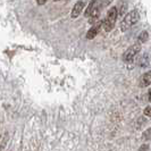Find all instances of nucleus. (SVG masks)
Here are the masks:
<instances>
[{"instance_id":"obj_7","label":"nucleus","mask_w":151,"mask_h":151,"mask_svg":"<svg viewBox=\"0 0 151 151\" xmlns=\"http://www.w3.org/2000/svg\"><path fill=\"white\" fill-rule=\"evenodd\" d=\"M151 85V70L144 73L143 75L140 77V86L141 88H147Z\"/></svg>"},{"instance_id":"obj_3","label":"nucleus","mask_w":151,"mask_h":151,"mask_svg":"<svg viewBox=\"0 0 151 151\" xmlns=\"http://www.w3.org/2000/svg\"><path fill=\"white\" fill-rule=\"evenodd\" d=\"M140 51H141V43H140V42L132 45L129 48H127L126 51L124 52V55H123V60L125 61V63L132 61L136 56L139 55Z\"/></svg>"},{"instance_id":"obj_9","label":"nucleus","mask_w":151,"mask_h":151,"mask_svg":"<svg viewBox=\"0 0 151 151\" xmlns=\"http://www.w3.org/2000/svg\"><path fill=\"white\" fill-rule=\"evenodd\" d=\"M148 64H149V56L145 53V55H143V56L139 59V65H140L141 67H147Z\"/></svg>"},{"instance_id":"obj_16","label":"nucleus","mask_w":151,"mask_h":151,"mask_svg":"<svg viewBox=\"0 0 151 151\" xmlns=\"http://www.w3.org/2000/svg\"><path fill=\"white\" fill-rule=\"evenodd\" d=\"M53 1H58V0H53Z\"/></svg>"},{"instance_id":"obj_4","label":"nucleus","mask_w":151,"mask_h":151,"mask_svg":"<svg viewBox=\"0 0 151 151\" xmlns=\"http://www.w3.org/2000/svg\"><path fill=\"white\" fill-rule=\"evenodd\" d=\"M85 2H86V0H78L74 5V7L72 9V13H70L72 18H76L81 15V13L83 12L84 7H85Z\"/></svg>"},{"instance_id":"obj_2","label":"nucleus","mask_w":151,"mask_h":151,"mask_svg":"<svg viewBox=\"0 0 151 151\" xmlns=\"http://www.w3.org/2000/svg\"><path fill=\"white\" fill-rule=\"evenodd\" d=\"M118 17V9L117 7H111L107 13L106 18L102 21V27L106 32H110L115 27V24Z\"/></svg>"},{"instance_id":"obj_8","label":"nucleus","mask_w":151,"mask_h":151,"mask_svg":"<svg viewBox=\"0 0 151 151\" xmlns=\"http://www.w3.org/2000/svg\"><path fill=\"white\" fill-rule=\"evenodd\" d=\"M148 39H149V33H148L147 31H143V32L140 33V35H139V38H137V42L144 43V42L148 41Z\"/></svg>"},{"instance_id":"obj_11","label":"nucleus","mask_w":151,"mask_h":151,"mask_svg":"<svg viewBox=\"0 0 151 151\" xmlns=\"http://www.w3.org/2000/svg\"><path fill=\"white\" fill-rule=\"evenodd\" d=\"M143 139L144 140H149V139H151V129H148L145 132H144Z\"/></svg>"},{"instance_id":"obj_13","label":"nucleus","mask_w":151,"mask_h":151,"mask_svg":"<svg viewBox=\"0 0 151 151\" xmlns=\"http://www.w3.org/2000/svg\"><path fill=\"white\" fill-rule=\"evenodd\" d=\"M113 1L114 0H105V1L102 2V6H108V5H110Z\"/></svg>"},{"instance_id":"obj_10","label":"nucleus","mask_w":151,"mask_h":151,"mask_svg":"<svg viewBox=\"0 0 151 151\" xmlns=\"http://www.w3.org/2000/svg\"><path fill=\"white\" fill-rule=\"evenodd\" d=\"M126 9H127V4H123V5H122V9L118 12V15H121V16L125 15Z\"/></svg>"},{"instance_id":"obj_12","label":"nucleus","mask_w":151,"mask_h":151,"mask_svg":"<svg viewBox=\"0 0 151 151\" xmlns=\"http://www.w3.org/2000/svg\"><path fill=\"white\" fill-rule=\"evenodd\" d=\"M144 115L147 116V117H151V106L147 107L145 109H144Z\"/></svg>"},{"instance_id":"obj_15","label":"nucleus","mask_w":151,"mask_h":151,"mask_svg":"<svg viewBox=\"0 0 151 151\" xmlns=\"http://www.w3.org/2000/svg\"><path fill=\"white\" fill-rule=\"evenodd\" d=\"M148 100L151 101V90H149V92H148Z\"/></svg>"},{"instance_id":"obj_5","label":"nucleus","mask_w":151,"mask_h":151,"mask_svg":"<svg viewBox=\"0 0 151 151\" xmlns=\"http://www.w3.org/2000/svg\"><path fill=\"white\" fill-rule=\"evenodd\" d=\"M101 26H102V21H97V22L92 25V27H91L90 30L88 31L86 39H88V40H92V39L96 38V37L98 35V33H99V31H100V29H101Z\"/></svg>"},{"instance_id":"obj_14","label":"nucleus","mask_w":151,"mask_h":151,"mask_svg":"<svg viewBox=\"0 0 151 151\" xmlns=\"http://www.w3.org/2000/svg\"><path fill=\"white\" fill-rule=\"evenodd\" d=\"M45 1L47 0H37V2H38V5H45Z\"/></svg>"},{"instance_id":"obj_1","label":"nucleus","mask_w":151,"mask_h":151,"mask_svg":"<svg viewBox=\"0 0 151 151\" xmlns=\"http://www.w3.org/2000/svg\"><path fill=\"white\" fill-rule=\"evenodd\" d=\"M140 19V13L137 10H131L129 13L125 14L123 21L121 22V31L125 32V31L129 30L132 26H134L136 23Z\"/></svg>"},{"instance_id":"obj_6","label":"nucleus","mask_w":151,"mask_h":151,"mask_svg":"<svg viewBox=\"0 0 151 151\" xmlns=\"http://www.w3.org/2000/svg\"><path fill=\"white\" fill-rule=\"evenodd\" d=\"M101 6H102L101 0H91L90 4H89V6H88V8L85 9L84 16H85V17H89L90 14L94 10V9H97L98 7H101Z\"/></svg>"}]
</instances>
